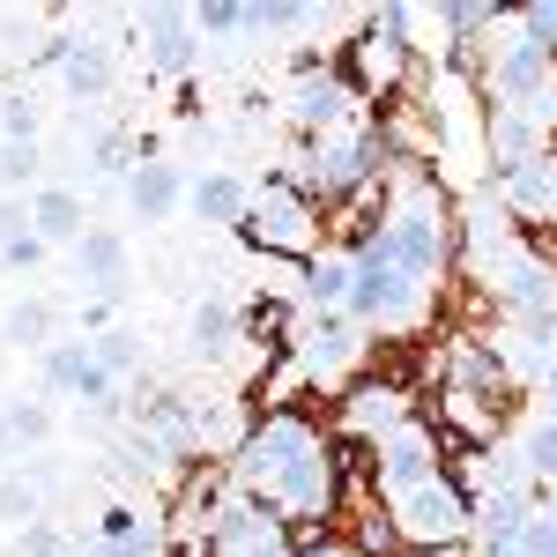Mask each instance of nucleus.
Wrapping results in <instances>:
<instances>
[{
	"instance_id": "f257e3e1",
	"label": "nucleus",
	"mask_w": 557,
	"mask_h": 557,
	"mask_svg": "<svg viewBox=\"0 0 557 557\" xmlns=\"http://www.w3.org/2000/svg\"><path fill=\"white\" fill-rule=\"evenodd\" d=\"M424 283H417V275H401V268H394V253H386L380 246V231H364V238H357V253H349V320H357V327H409V320H417V312H424Z\"/></svg>"
},
{
	"instance_id": "f03ea898",
	"label": "nucleus",
	"mask_w": 557,
	"mask_h": 557,
	"mask_svg": "<svg viewBox=\"0 0 557 557\" xmlns=\"http://www.w3.org/2000/svg\"><path fill=\"white\" fill-rule=\"evenodd\" d=\"M246 238H253L260 253H320V201L305 194L290 172L260 178L253 186V209H246V223H238Z\"/></svg>"
},
{
	"instance_id": "7ed1b4c3",
	"label": "nucleus",
	"mask_w": 557,
	"mask_h": 557,
	"mask_svg": "<svg viewBox=\"0 0 557 557\" xmlns=\"http://www.w3.org/2000/svg\"><path fill=\"white\" fill-rule=\"evenodd\" d=\"M386 172V134L380 127H357V134H312V149H305L298 164V186L312 201H343L357 186H372Z\"/></svg>"
},
{
	"instance_id": "20e7f679",
	"label": "nucleus",
	"mask_w": 557,
	"mask_h": 557,
	"mask_svg": "<svg viewBox=\"0 0 557 557\" xmlns=\"http://www.w3.org/2000/svg\"><path fill=\"white\" fill-rule=\"evenodd\" d=\"M394 528H401V543H409V550H454L461 535H475V506L461 498V483H454V475H438V483H424L417 498H401V506H394Z\"/></svg>"
},
{
	"instance_id": "39448f33",
	"label": "nucleus",
	"mask_w": 557,
	"mask_h": 557,
	"mask_svg": "<svg viewBox=\"0 0 557 557\" xmlns=\"http://www.w3.org/2000/svg\"><path fill=\"white\" fill-rule=\"evenodd\" d=\"M38 372H45V394H60V401H83L89 417H120V380L97 364L89 335H60V343L38 357Z\"/></svg>"
},
{
	"instance_id": "423d86ee",
	"label": "nucleus",
	"mask_w": 557,
	"mask_h": 557,
	"mask_svg": "<svg viewBox=\"0 0 557 557\" xmlns=\"http://www.w3.org/2000/svg\"><path fill=\"white\" fill-rule=\"evenodd\" d=\"M312 446H320V424L275 409V417H260V424L246 431V446H238V483H246V491H275V475L290 469V461H305Z\"/></svg>"
},
{
	"instance_id": "0eeeda50",
	"label": "nucleus",
	"mask_w": 557,
	"mask_h": 557,
	"mask_svg": "<svg viewBox=\"0 0 557 557\" xmlns=\"http://www.w3.org/2000/svg\"><path fill=\"white\" fill-rule=\"evenodd\" d=\"M290 67H298V83H290V120H298L305 134H343L349 104H364L357 83H349L335 60H320V52H298Z\"/></svg>"
},
{
	"instance_id": "6e6552de",
	"label": "nucleus",
	"mask_w": 557,
	"mask_h": 557,
	"mask_svg": "<svg viewBox=\"0 0 557 557\" xmlns=\"http://www.w3.org/2000/svg\"><path fill=\"white\" fill-rule=\"evenodd\" d=\"M380 246L394 253V268H401V275H417L424 290L446 275V223H438V209H417V201H409V209H394L380 223Z\"/></svg>"
},
{
	"instance_id": "1a4fd4ad",
	"label": "nucleus",
	"mask_w": 557,
	"mask_h": 557,
	"mask_svg": "<svg viewBox=\"0 0 557 557\" xmlns=\"http://www.w3.org/2000/svg\"><path fill=\"white\" fill-rule=\"evenodd\" d=\"M491 97L498 104H513V112H550L557 97V60L543 52V45H506L498 60H491Z\"/></svg>"
},
{
	"instance_id": "9d476101",
	"label": "nucleus",
	"mask_w": 557,
	"mask_h": 557,
	"mask_svg": "<svg viewBox=\"0 0 557 557\" xmlns=\"http://www.w3.org/2000/svg\"><path fill=\"white\" fill-rule=\"evenodd\" d=\"M372 469H380V491L386 498H394V506H401V498H417V491H424V483H438V438H431L424 424H401V431H386L380 438V461H372Z\"/></svg>"
},
{
	"instance_id": "9b49d317",
	"label": "nucleus",
	"mask_w": 557,
	"mask_h": 557,
	"mask_svg": "<svg viewBox=\"0 0 557 557\" xmlns=\"http://www.w3.org/2000/svg\"><path fill=\"white\" fill-rule=\"evenodd\" d=\"M335 475H343V461H335L327 438H320L305 461H290V469L275 475V506H283V520H327L335 513Z\"/></svg>"
},
{
	"instance_id": "f8f14e48",
	"label": "nucleus",
	"mask_w": 557,
	"mask_h": 557,
	"mask_svg": "<svg viewBox=\"0 0 557 557\" xmlns=\"http://www.w3.org/2000/svg\"><path fill=\"white\" fill-rule=\"evenodd\" d=\"M134 38H141V60H149L157 75H194V60H201L194 8H141V15H134Z\"/></svg>"
},
{
	"instance_id": "ddd939ff",
	"label": "nucleus",
	"mask_w": 557,
	"mask_h": 557,
	"mask_svg": "<svg viewBox=\"0 0 557 557\" xmlns=\"http://www.w3.org/2000/svg\"><path fill=\"white\" fill-rule=\"evenodd\" d=\"M186 186H194V178L178 172L172 157H141L134 178H127V209L141 215V223H164V215L186 209Z\"/></svg>"
},
{
	"instance_id": "4468645a",
	"label": "nucleus",
	"mask_w": 557,
	"mask_h": 557,
	"mask_svg": "<svg viewBox=\"0 0 557 557\" xmlns=\"http://www.w3.org/2000/svg\"><path fill=\"white\" fill-rule=\"evenodd\" d=\"M246 209H253V186H246L238 172H201L194 186H186V215H194V223L238 231V223H246Z\"/></svg>"
},
{
	"instance_id": "2eb2a0df",
	"label": "nucleus",
	"mask_w": 557,
	"mask_h": 557,
	"mask_svg": "<svg viewBox=\"0 0 557 557\" xmlns=\"http://www.w3.org/2000/svg\"><path fill=\"white\" fill-rule=\"evenodd\" d=\"M75 268H83V283L97 298H120V283H127V238L104 231V223H89L83 246H75Z\"/></svg>"
},
{
	"instance_id": "dca6fc26",
	"label": "nucleus",
	"mask_w": 557,
	"mask_h": 557,
	"mask_svg": "<svg viewBox=\"0 0 557 557\" xmlns=\"http://www.w3.org/2000/svg\"><path fill=\"white\" fill-rule=\"evenodd\" d=\"M491 178L498 172H520V164H535L543 157V127H535V112H513V104H491Z\"/></svg>"
},
{
	"instance_id": "f3484780",
	"label": "nucleus",
	"mask_w": 557,
	"mask_h": 557,
	"mask_svg": "<svg viewBox=\"0 0 557 557\" xmlns=\"http://www.w3.org/2000/svg\"><path fill=\"white\" fill-rule=\"evenodd\" d=\"M30 231H38L45 246H83V231H89L83 194L75 186H38L30 194Z\"/></svg>"
},
{
	"instance_id": "a211bd4d",
	"label": "nucleus",
	"mask_w": 557,
	"mask_h": 557,
	"mask_svg": "<svg viewBox=\"0 0 557 557\" xmlns=\"http://www.w3.org/2000/svg\"><path fill=\"white\" fill-rule=\"evenodd\" d=\"M89 557H164V535L134 506H112V513L97 520V535H89Z\"/></svg>"
},
{
	"instance_id": "6ab92c4d",
	"label": "nucleus",
	"mask_w": 557,
	"mask_h": 557,
	"mask_svg": "<svg viewBox=\"0 0 557 557\" xmlns=\"http://www.w3.org/2000/svg\"><path fill=\"white\" fill-rule=\"evenodd\" d=\"M298 343H305V364H312V372H335V364L357 357V320H349V312H312L298 327Z\"/></svg>"
},
{
	"instance_id": "aec40b11",
	"label": "nucleus",
	"mask_w": 557,
	"mask_h": 557,
	"mask_svg": "<svg viewBox=\"0 0 557 557\" xmlns=\"http://www.w3.org/2000/svg\"><path fill=\"white\" fill-rule=\"evenodd\" d=\"M238 305L223 298V290H209V298H194V312H186V343H194V357H223V349L238 343Z\"/></svg>"
},
{
	"instance_id": "412c9836",
	"label": "nucleus",
	"mask_w": 557,
	"mask_h": 557,
	"mask_svg": "<svg viewBox=\"0 0 557 557\" xmlns=\"http://www.w3.org/2000/svg\"><path fill=\"white\" fill-rule=\"evenodd\" d=\"M60 83H67L75 104H97V97L112 89V52H104L97 38H75V45H67V60H60Z\"/></svg>"
},
{
	"instance_id": "4be33fe9",
	"label": "nucleus",
	"mask_w": 557,
	"mask_h": 557,
	"mask_svg": "<svg viewBox=\"0 0 557 557\" xmlns=\"http://www.w3.org/2000/svg\"><path fill=\"white\" fill-rule=\"evenodd\" d=\"M305 305H312V312H343L349 305V253H312L305 260Z\"/></svg>"
},
{
	"instance_id": "5701e85b",
	"label": "nucleus",
	"mask_w": 557,
	"mask_h": 557,
	"mask_svg": "<svg viewBox=\"0 0 557 557\" xmlns=\"http://www.w3.org/2000/svg\"><path fill=\"white\" fill-rule=\"evenodd\" d=\"M349 424H357V431L380 424V438H386V431H401V424H409L401 386H357V394H349Z\"/></svg>"
},
{
	"instance_id": "b1692460",
	"label": "nucleus",
	"mask_w": 557,
	"mask_h": 557,
	"mask_svg": "<svg viewBox=\"0 0 557 557\" xmlns=\"http://www.w3.org/2000/svg\"><path fill=\"white\" fill-rule=\"evenodd\" d=\"M0 335H8L15 349H38V357H45V349L60 343V335H52V305H45V298H23V305H8V320H0Z\"/></svg>"
},
{
	"instance_id": "393cba45",
	"label": "nucleus",
	"mask_w": 557,
	"mask_h": 557,
	"mask_svg": "<svg viewBox=\"0 0 557 557\" xmlns=\"http://www.w3.org/2000/svg\"><path fill=\"white\" fill-rule=\"evenodd\" d=\"M520 469L535 475V483H557V417L528 424V438H520Z\"/></svg>"
},
{
	"instance_id": "a878e982",
	"label": "nucleus",
	"mask_w": 557,
	"mask_h": 557,
	"mask_svg": "<svg viewBox=\"0 0 557 557\" xmlns=\"http://www.w3.org/2000/svg\"><path fill=\"white\" fill-rule=\"evenodd\" d=\"M312 23V8H298V0H260V8H246V38H268V30H305Z\"/></svg>"
},
{
	"instance_id": "bb28decb",
	"label": "nucleus",
	"mask_w": 557,
	"mask_h": 557,
	"mask_svg": "<svg viewBox=\"0 0 557 557\" xmlns=\"http://www.w3.org/2000/svg\"><path fill=\"white\" fill-rule=\"evenodd\" d=\"M194 38H246V8L238 0H201L194 8Z\"/></svg>"
},
{
	"instance_id": "cd10ccee",
	"label": "nucleus",
	"mask_w": 557,
	"mask_h": 557,
	"mask_svg": "<svg viewBox=\"0 0 557 557\" xmlns=\"http://www.w3.org/2000/svg\"><path fill=\"white\" fill-rule=\"evenodd\" d=\"M38 141H8L0 149V194H23V186H38Z\"/></svg>"
},
{
	"instance_id": "c85d7f7f",
	"label": "nucleus",
	"mask_w": 557,
	"mask_h": 557,
	"mask_svg": "<svg viewBox=\"0 0 557 557\" xmlns=\"http://www.w3.org/2000/svg\"><path fill=\"white\" fill-rule=\"evenodd\" d=\"M89 349H97V364H104L112 380H127L134 364H141V343H134V335H120V327H104V335H89Z\"/></svg>"
},
{
	"instance_id": "c756f323",
	"label": "nucleus",
	"mask_w": 557,
	"mask_h": 557,
	"mask_svg": "<svg viewBox=\"0 0 557 557\" xmlns=\"http://www.w3.org/2000/svg\"><path fill=\"white\" fill-rule=\"evenodd\" d=\"M513 23H520V38L528 45H543L557 60V0H535V8H513Z\"/></svg>"
},
{
	"instance_id": "7c9ffc66",
	"label": "nucleus",
	"mask_w": 557,
	"mask_h": 557,
	"mask_svg": "<svg viewBox=\"0 0 557 557\" xmlns=\"http://www.w3.org/2000/svg\"><path fill=\"white\" fill-rule=\"evenodd\" d=\"M8 431H15V446H38V438H52V409L45 401H15L8 409Z\"/></svg>"
},
{
	"instance_id": "2f4dec72",
	"label": "nucleus",
	"mask_w": 557,
	"mask_h": 557,
	"mask_svg": "<svg viewBox=\"0 0 557 557\" xmlns=\"http://www.w3.org/2000/svg\"><path fill=\"white\" fill-rule=\"evenodd\" d=\"M0 520H15V528H30V520H38V483H23V475H8V483H0Z\"/></svg>"
},
{
	"instance_id": "473e14b6",
	"label": "nucleus",
	"mask_w": 557,
	"mask_h": 557,
	"mask_svg": "<svg viewBox=\"0 0 557 557\" xmlns=\"http://www.w3.org/2000/svg\"><path fill=\"white\" fill-rule=\"evenodd\" d=\"M23 238H30V201L23 194H0V253L23 246Z\"/></svg>"
},
{
	"instance_id": "72a5a7b5",
	"label": "nucleus",
	"mask_w": 557,
	"mask_h": 557,
	"mask_svg": "<svg viewBox=\"0 0 557 557\" xmlns=\"http://www.w3.org/2000/svg\"><path fill=\"white\" fill-rule=\"evenodd\" d=\"M409 30H417V8H401V0H386L372 15V38H386V45H409Z\"/></svg>"
},
{
	"instance_id": "f704fd0d",
	"label": "nucleus",
	"mask_w": 557,
	"mask_h": 557,
	"mask_svg": "<svg viewBox=\"0 0 557 557\" xmlns=\"http://www.w3.org/2000/svg\"><path fill=\"white\" fill-rule=\"evenodd\" d=\"M290 557H372L364 543H349V535H335V528H320V535H305Z\"/></svg>"
},
{
	"instance_id": "c9c22d12",
	"label": "nucleus",
	"mask_w": 557,
	"mask_h": 557,
	"mask_svg": "<svg viewBox=\"0 0 557 557\" xmlns=\"http://www.w3.org/2000/svg\"><path fill=\"white\" fill-rule=\"evenodd\" d=\"M0 134H8V141H38V104L8 97V104H0Z\"/></svg>"
},
{
	"instance_id": "e433bc0d",
	"label": "nucleus",
	"mask_w": 557,
	"mask_h": 557,
	"mask_svg": "<svg viewBox=\"0 0 557 557\" xmlns=\"http://www.w3.org/2000/svg\"><path fill=\"white\" fill-rule=\"evenodd\" d=\"M520 550H528V557H557V520L535 513V520H528V535H520Z\"/></svg>"
},
{
	"instance_id": "4c0bfd02",
	"label": "nucleus",
	"mask_w": 557,
	"mask_h": 557,
	"mask_svg": "<svg viewBox=\"0 0 557 557\" xmlns=\"http://www.w3.org/2000/svg\"><path fill=\"white\" fill-rule=\"evenodd\" d=\"M45 253H52V246H45L38 231H30V238H23V246H8V253H0V268H38Z\"/></svg>"
},
{
	"instance_id": "58836bf2",
	"label": "nucleus",
	"mask_w": 557,
	"mask_h": 557,
	"mask_svg": "<svg viewBox=\"0 0 557 557\" xmlns=\"http://www.w3.org/2000/svg\"><path fill=\"white\" fill-rule=\"evenodd\" d=\"M23 557H60V535H52L45 520H30V528H23Z\"/></svg>"
},
{
	"instance_id": "ea45409f",
	"label": "nucleus",
	"mask_w": 557,
	"mask_h": 557,
	"mask_svg": "<svg viewBox=\"0 0 557 557\" xmlns=\"http://www.w3.org/2000/svg\"><path fill=\"white\" fill-rule=\"evenodd\" d=\"M543 394H550V417H557V357L543 364Z\"/></svg>"
},
{
	"instance_id": "a19ab883",
	"label": "nucleus",
	"mask_w": 557,
	"mask_h": 557,
	"mask_svg": "<svg viewBox=\"0 0 557 557\" xmlns=\"http://www.w3.org/2000/svg\"><path fill=\"white\" fill-rule=\"evenodd\" d=\"M15 454V431H8V409H0V461Z\"/></svg>"
},
{
	"instance_id": "79ce46f5",
	"label": "nucleus",
	"mask_w": 557,
	"mask_h": 557,
	"mask_svg": "<svg viewBox=\"0 0 557 557\" xmlns=\"http://www.w3.org/2000/svg\"><path fill=\"white\" fill-rule=\"evenodd\" d=\"M543 513H550V520H557V483H543Z\"/></svg>"
},
{
	"instance_id": "37998d69",
	"label": "nucleus",
	"mask_w": 557,
	"mask_h": 557,
	"mask_svg": "<svg viewBox=\"0 0 557 557\" xmlns=\"http://www.w3.org/2000/svg\"><path fill=\"white\" fill-rule=\"evenodd\" d=\"M409 557H454V550H409Z\"/></svg>"
},
{
	"instance_id": "c03bdc74",
	"label": "nucleus",
	"mask_w": 557,
	"mask_h": 557,
	"mask_svg": "<svg viewBox=\"0 0 557 557\" xmlns=\"http://www.w3.org/2000/svg\"><path fill=\"white\" fill-rule=\"evenodd\" d=\"M491 557H528V550H491Z\"/></svg>"
},
{
	"instance_id": "a18cd8bd",
	"label": "nucleus",
	"mask_w": 557,
	"mask_h": 557,
	"mask_svg": "<svg viewBox=\"0 0 557 557\" xmlns=\"http://www.w3.org/2000/svg\"><path fill=\"white\" fill-rule=\"evenodd\" d=\"M0 149H8V134H0Z\"/></svg>"
}]
</instances>
